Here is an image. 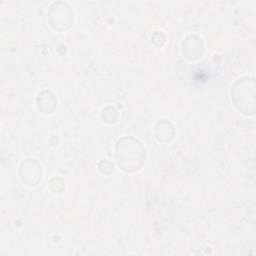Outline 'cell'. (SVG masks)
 <instances>
[{
	"label": "cell",
	"mask_w": 256,
	"mask_h": 256,
	"mask_svg": "<svg viewBox=\"0 0 256 256\" xmlns=\"http://www.w3.org/2000/svg\"><path fill=\"white\" fill-rule=\"evenodd\" d=\"M29 165L27 160L23 161L20 166V176L23 182H25L27 185H36V183L41 180V165L36 162L34 167L29 169Z\"/></svg>",
	"instance_id": "7a4b0ae2"
},
{
	"label": "cell",
	"mask_w": 256,
	"mask_h": 256,
	"mask_svg": "<svg viewBox=\"0 0 256 256\" xmlns=\"http://www.w3.org/2000/svg\"><path fill=\"white\" fill-rule=\"evenodd\" d=\"M116 157L119 166L125 171H134L145 161V149L135 138L124 137L117 142Z\"/></svg>",
	"instance_id": "6da1fadb"
}]
</instances>
